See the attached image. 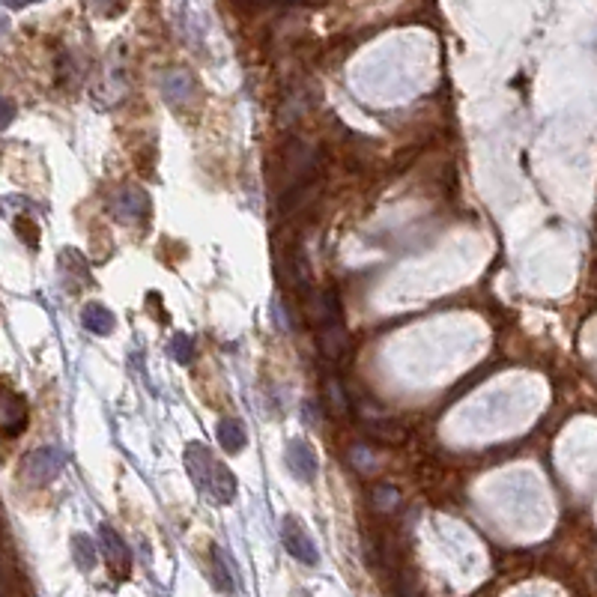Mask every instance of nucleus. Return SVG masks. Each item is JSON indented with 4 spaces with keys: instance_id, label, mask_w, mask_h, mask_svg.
Returning <instances> with one entry per match:
<instances>
[{
    "instance_id": "obj_2",
    "label": "nucleus",
    "mask_w": 597,
    "mask_h": 597,
    "mask_svg": "<svg viewBox=\"0 0 597 597\" xmlns=\"http://www.w3.org/2000/svg\"><path fill=\"white\" fill-rule=\"evenodd\" d=\"M281 544H284L290 556L296 561H302V564H317L320 561L317 547H314V540L308 538L305 526H302L296 517L281 520Z\"/></svg>"
},
{
    "instance_id": "obj_1",
    "label": "nucleus",
    "mask_w": 597,
    "mask_h": 597,
    "mask_svg": "<svg viewBox=\"0 0 597 597\" xmlns=\"http://www.w3.org/2000/svg\"><path fill=\"white\" fill-rule=\"evenodd\" d=\"M186 472L191 478V484L201 493H206L212 502L227 505L236 499V478L227 469L221 460L212 458V451L201 442H191L186 448Z\"/></svg>"
},
{
    "instance_id": "obj_16",
    "label": "nucleus",
    "mask_w": 597,
    "mask_h": 597,
    "mask_svg": "<svg viewBox=\"0 0 597 597\" xmlns=\"http://www.w3.org/2000/svg\"><path fill=\"white\" fill-rule=\"evenodd\" d=\"M13 123V105H6V114H4V126Z\"/></svg>"
},
{
    "instance_id": "obj_12",
    "label": "nucleus",
    "mask_w": 597,
    "mask_h": 597,
    "mask_svg": "<svg viewBox=\"0 0 597 597\" xmlns=\"http://www.w3.org/2000/svg\"><path fill=\"white\" fill-rule=\"evenodd\" d=\"M325 404L335 412V416H346L350 412V400H346V392L341 386V379H325Z\"/></svg>"
},
{
    "instance_id": "obj_10",
    "label": "nucleus",
    "mask_w": 597,
    "mask_h": 597,
    "mask_svg": "<svg viewBox=\"0 0 597 597\" xmlns=\"http://www.w3.org/2000/svg\"><path fill=\"white\" fill-rule=\"evenodd\" d=\"M212 582H215V589L224 592V594L233 592V571H231V561H227V556H224L219 547H212Z\"/></svg>"
},
{
    "instance_id": "obj_5",
    "label": "nucleus",
    "mask_w": 597,
    "mask_h": 597,
    "mask_svg": "<svg viewBox=\"0 0 597 597\" xmlns=\"http://www.w3.org/2000/svg\"><path fill=\"white\" fill-rule=\"evenodd\" d=\"M63 466H67V458H63L57 448H39L27 458L25 469L36 484H51L54 478L63 472Z\"/></svg>"
},
{
    "instance_id": "obj_3",
    "label": "nucleus",
    "mask_w": 597,
    "mask_h": 597,
    "mask_svg": "<svg viewBox=\"0 0 597 597\" xmlns=\"http://www.w3.org/2000/svg\"><path fill=\"white\" fill-rule=\"evenodd\" d=\"M284 458H287V469L296 475L302 484H311L314 478H317V472H320L317 454H314V448L305 439H290Z\"/></svg>"
},
{
    "instance_id": "obj_4",
    "label": "nucleus",
    "mask_w": 597,
    "mask_h": 597,
    "mask_svg": "<svg viewBox=\"0 0 597 597\" xmlns=\"http://www.w3.org/2000/svg\"><path fill=\"white\" fill-rule=\"evenodd\" d=\"M111 212L117 215L119 221H126V224L140 221V219H144V215L149 212L147 191H140V189H123V191H117L114 198H111Z\"/></svg>"
},
{
    "instance_id": "obj_14",
    "label": "nucleus",
    "mask_w": 597,
    "mask_h": 597,
    "mask_svg": "<svg viewBox=\"0 0 597 597\" xmlns=\"http://www.w3.org/2000/svg\"><path fill=\"white\" fill-rule=\"evenodd\" d=\"M170 355L177 358V365H191L194 344H191L189 335H173V341H170Z\"/></svg>"
},
{
    "instance_id": "obj_13",
    "label": "nucleus",
    "mask_w": 597,
    "mask_h": 597,
    "mask_svg": "<svg viewBox=\"0 0 597 597\" xmlns=\"http://www.w3.org/2000/svg\"><path fill=\"white\" fill-rule=\"evenodd\" d=\"M367 430H371L374 437H379V439H392V442H397L400 437H404V427L395 425V421H388V418H371V421H367Z\"/></svg>"
},
{
    "instance_id": "obj_15",
    "label": "nucleus",
    "mask_w": 597,
    "mask_h": 597,
    "mask_svg": "<svg viewBox=\"0 0 597 597\" xmlns=\"http://www.w3.org/2000/svg\"><path fill=\"white\" fill-rule=\"evenodd\" d=\"M374 505L376 508H395L397 505V490H392V487H376L374 490Z\"/></svg>"
},
{
    "instance_id": "obj_8",
    "label": "nucleus",
    "mask_w": 597,
    "mask_h": 597,
    "mask_svg": "<svg viewBox=\"0 0 597 597\" xmlns=\"http://www.w3.org/2000/svg\"><path fill=\"white\" fill-rule=\"evenodd\" d=\"M27 427V404L25 397H18L15 392H6L4 400V433L6 437H18Z\"/></svg>"
},
{
    "instance_id": "obj_9",
    "label": "nucleus",
    "mask_w": 597,
    "mask_h": 597,
    "mask_svg": "<svg viewBox=\"0 0 597 597\" xmlns=\"http://www.w3.org/2000/svg\"><path fill=\"white\" fill-rule=\"evenodd\" d=\"M245 427L236 418H221L219 421V445L227 454H239L245 448Z\"/></svg>"
},
{
    "instance_id": "obj_11",
    "label": "nucleus",
    "mask_w": 597,
    "mask_h": 597,
    "mask_svg": "<svg viewBox=\"0 0 597 597\" xmlns=\"http://www.w3.org/2000/svg\"><path fill=\"white\" fill-rule=\"evenodd\" d=\"M72 559L81 571H93L96 564V544L87 535H75L72 538Z\"/></svg>"
},
{
    "instance_id": "obj_6",
    "label": "nucleus",
    "mask_w": 597,
    "mask_h": 597,
    "mask_svg": "<svg viewBox=\"0 0 597 597\" xmlns=\"http://www.w3.org/2000/svg\"><path fill=\"white\" fill-rule=\"evenodd\" d=\"M99 544H102V552H105V559L111 561V568L119 573V577H126L129 568H132V552H129L126 547V540L117 535V531L102 523L99 526Z\"/></svg>"
},
{
    "instance_id": "obj_7",
    "label": "nucleus",
    "mask_w": 597,
    "mask_h": 597,
    "mask_svg": "<svg viewBox=\"0 0 597 597\" xmlns=\"http://www.w3.org/2000/svg\"><path fill=\"white\" fill-rule=\"evenodd\" d=\"M81 323H84V329L90 332V335H99V338H105V335H111L114 332V314L108 311L105 305H99V302H90V305H84L81 311Z\"/></svg>"
}]
</instances>
